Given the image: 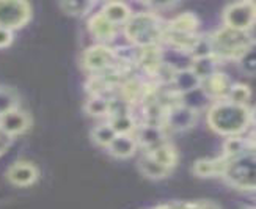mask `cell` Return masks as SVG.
I'll use <instances>...</instances> for the list:
<instances>
[{"instance_id": "obj_1", "label": "cell", "mask_w": 256, "mask_h": 209, "mask_svg": "<svg viewBox=\"0 0 256 209\" xmlns=\"http://www.w3.org/2000/svg\"><path fill=\"white\" fill-rule=\"evenodd\" d=\"M208 123L218 134L232 137L250 124V110L246 106H238L224 99L210 107Z\"/></svg>"}, {"instance_id": "obj_2", "label": "cell", "mask_w": 256, "mask_h": 209, "mask_svg": "<svg viewBox=\"0 0 256 209\" xmlns=\"http://www.w3.org/2000/svg\"><path fill=\"white\" fill-rule=\"evenodd\" d=\"M253 42L247 32H238L232 28H222L210 36L212 55L217 58H240V55L247 50Z\"/></svg>"}, {"instance_id": "obj_3", "label": "cell", "mask_w": 256, "mask_h": 209, "mask_svg": "<svg viewBox=\"0 0 256 209\" xmlns=\"http://www.w3.org/2000/svg\"><path fill=\"white\" fill-rule=\"evenodd\" d=\"M224 176L239 189H256V154L246 151L234 159H228Z\"/></svg>"}, {"instance_id": "obj_4", "label": "cell", "mask_w": 256, "mask_h": 209, "mask_svg": "<svg viewBox=\"0 0 256 209\" xmlns=\"http://www.w3.org/2000/svg\"><path fill=\"white\" fill-rule=\"evenodd\" d=\"M126 35L142 46H152L164 35L160 19L151 13H142L134 16L126 26Z\"/></svg>"}, {"instance_id": "obj_5", "label": "cell", "mask_w": 256, "mask_h": 209, "mask_svg": "<svg viewBox=\"0 0 256 209\" xmlns=\"http://www.w3.org/2000/svg\"><path fill=\"white\" fill-rule=\"evenodd\" d=\"M224 20L228 28L238 32H247L256 20V8L253 2L232 4L225 10Z\"/></svg>"}, {"instance_id": "obj_6", "label": "cell", "mask_w": 256, "mask_h": 209, "mask_svg": "<svg viewBox=\"0 0 256 209\" xmlns=\"http://www.w3.org/2000/svg\"><path fill=\"white\" fill-rule=\"evenodd\" d=\"M30 19V5L26 2L0 0V27L13 32Z\"/></svg>"}, {"instance_id": "obj_7", "label": "cell", "mask_w": 256, "mask_h": 209, "mask_svg": "<svg viewBox=\"0 0 256 209\" xmlns=\"http://www.w3.org/2000/svg\"><path fill=\"white\" fill-rule=\"evenodd\" d=\"M30 126V118L26 112L19 108H13L10 112L0 115V132L13 137L26 132Z\"/></svg>"}, {"instance_id": "obj_8", "label": "cell", "mask_w": 256, "mask_h": 209, "mask_svg": "<svg viewBox=\"0 0 256 209\" xmlns=\"http://www.w3.org/2000/svg\"><path fill=\"white\" fill-rule=\"evenodd\" d=\"M196 120V112L182 104L173 106L166 112V124L174 130H184L192 128Z\"/></svg>"}, {"instance_id": "obj_9", "label": "cell", "mask_w": 256, "mask_h": 209, "mask_svg": "<svg viewBox=\"0 0 256 209\" xmlns=\"http://www.w3.org/2000/svg\"><path fill=\"white\" fill-rule=\"evenodd\" d=\"M6 176L16 186H30L38 180V170L30 162H16L8 168Z\"/></svg>"}, {"instance_id": "obj_10", "label": "cell", "mask_w": 256, "mask_h": 209, "mask_svg": "<svg viewBox=\"0 0 256 209\" xmlns=\"http://www.w3.org/2000/svg\"><path fill=\"white\" fill-rule=\"evenodd\" d=\"M231 85L232 84L230 82L228 76L224 72H214L202 82V88L209 98H226Z\"/></svg>"}, {"instance_id": "obj_11", "label": "cell", "mask_w": 256, "mask_h": 209, "mask_svg": "<svg viewBox=\"0 0 256 209\" xmlns=\"http://www.w3.org/2000/svg\"><path fill=\"white\" fill-rule=\"evenodd\" d=\"M228 167L226 158H217V159H202L196 160L194 165V173L202 178H209V176H224Z\"/></svg>"}, {"instance_id": "obj_12", "label": "cell", "mask_w": 256, "mask_h": 209, "mask_svg": "<svg viewBox=\"0 0 256 209\" xmlns=\"http://www.w3.org/2000/svg\"><path fill=\"white\" fill-rule=\"evenodd\" d=\"M112 58H114V55L108 49H106L102 46H96V48H90L85 52L84 63L86 68L98 71V70H102L106 66H108Z\"/></svg>"}, {"instance_id": "obj_13", "label": "cell", "mask_w": 256, "mask_h": 209, "mask_svg": "<svg viewBox=\"0 0 256 209\" xmlns=\"http://www.w3.org/2000/svg\"><path fill=\"white\" fill-rule=\"evenodd\" d=\"M173 84L176 86V92H180L182 94L190 93V92H194V90H196V88L202 86V80L198 79L190 68L176 71V74L173 77Z\"/></svg>"}, {"instance_id": "obj_14", "label": "cell", "mask_w": 256, "mask_h": 209, "mask_svg": "<svg viewBox=\"0 0 256 209\" xmlns=\"http://www.w3.org/2000/svg\"><path fill=\"white\" fill-rule=\"evenodd\" d=\"M148 156L168 170H172L178 162V154H176L174 148L172 145H168V143H160L159 146L151 148Z\"/></svg>"}, {"instance_id": "obj_15", "label": "cell", "mask_w": 256, "mask_h": 209, "mask_svg": "<svg viewBox=\"0 0 256 209\" xmlns=\"http://www.w3.org/2000/svg\"><path fill=\"white\" fill-rule=\"evenodd\" d=\"M217 62L218 58L214 57V55H208V57H200V58H194L192 64H190V70L195 72V76L198 77L200 80H206L208 77H210L217 68Z\"/></svg>"}, {"instance_id": "obj_16", "label": "cell", "mask_w": 256, "mask_h": 209, "mask_svg": "<svg viewBox=\"0 0 256 209\" xmlns=\"http://www.w3.org/2000/svg\"><path fill=\"white\" fill-rule=\"evenodd\" d=\"M108 150L116 158H129L136 151V140L128 134H118L108 145Z\"/></svg>"}, {"instance_id": "obj_17", "label": "cell", "mask_w": 256, "mask_h": 209, "mask_svg": "<svg viewBox=\"0 0 256 209\" xmlns=\"http://www.w3.org/2000/svg\"><path fill=\"white\" fill-rule=\"evenodd\" d=\"M198 27V18L194 13H182L173 19L168 26V32L174 33H194Z\"/></svg>"}, {"instance_id": "obj_18", "label": "cell", "mask_w": 256, "mask_h": 209, "mask_svg": "<svg viewBox=\"0 0 256 209\" xmlns=\"http://www.w3.org/2000/svg\"><path fill=\"white\" fill-rule=\"evenodd\" d=\"M164 138L162 134V129L158 124H148V126H143L138 132V142L142 143L143 146H148V148H156L159 146Z\"/></svg>"}, {"instance_id": "obj_19", "label": "cell", "mask_w": 256, "mask_h": 209, "mask_svg": "<svg viewBox=\"0 0 256 209\" xmlns=\"http://www.w3.org/2000/svg\"><path fill=\"white\" fill-rule=\"evenodd\" d=\"M90 28L93 35L99 40H112L115 35V26L110 20H107L102 14H98L92 19Z\"/></svg>"}, {"instance_id": "obj_20", "label": "cell", "mask_w": 256, "mask_h": 209, "mask_svg": "<svg viewBox=\"0 0 256 209\" xmlns=\"http://www.w3.org/2000/svg\"><path fill=\"white\" fill-rule=\"evenodd\" d=\"M107 20H110L112 24H118V22H124L129 16H130V11L124 4H120V2H110L106 5L104 11L101 13Z\"/></svg>"}, {"instance_id": "obj_21", "label": "cell", "mask_w": 256, "mask_h": 209, "mask_svg": "<svg viewBox=\"0 0 256 209\" xmlns=\"http://www.w3.org/2000/svg\"><path fill=\"white\" fill-rule=\"evenodd\" d=\"M140 170L144 176H148V178H165V176L170 173L168 168H165L164 165L151 159L148 154L140 160Z\"/></svg>"}, {"instance_id": "obj_22", "label": "cell", "mask_w": 256, "mask_h": 209, "mask_svg": "<svg viewBox=\"0 0 256 209\" xmlns=\"http://www.w3.org/2000/svg\"><path fill=\"white\" fill-rule=\"evenodd\" d=\"M250 143L247 140H244L240 137H236V136H232L230 137L226 142H225V145H224V150H225V156L226 159H234L238 156H240V154H244L247 151Z\"/></svg>"}, {"instance_id": "obj_23", "label": "cell", "mask_w": 256, "mask_h": 209, "mask_svg": "<svg viewBox=\"0 0 256 209\" xmlns=\"http://www.w3.org/2000/svg\"><path fill=\"white\" fill-rule=\"evenodd\" d=\"M239 68L250 76H256V41H253L247 50L240 55V58L238 60Z\"/></svg>"}, {"instance_id": "obj_24", "label": "cell", "mask_w": 256, "mask_h": 209, "mask_svg": "<svg viewBox=\"0 0 256 209\" xmlns=\"http://www.w3.org/2000/svg\"><path fill=\"white\" fill-rule=\"evenodd\" d=\"M252 92L247 85L244 84H232L230 92L226 94V99L232 104H238V106H246V102L250 99Z\"/></svg>"}, {"instance_id": "obj_25", "label": "cell", "mask_w": 256, "mask_h": 209, "mask_svg": "<svg viewBox=\"0 0 256 209\" xmlns=\"http://www.w3.org/2000/svg\"><path fill=\"white\" fill-rule=\"evenodd\" d=\"M93 137H94V140L99 143V145L108 146L110 143L114 142V138L116 137V132L112 129V126H110V124H102V126H98L93 130Z\"/></svg>"}, {"instance_id": "obj_26", "label": "cell", "mask_w": 256, "mask_h": 209, "mask_svg": "<svg viewBox=\"0 0 256 209\" xmlns=\"http://www.w3.org/2000/svg\"><path fill=\"white\" fill-rule=\"evenodd\" d=\"M112 129L118 134H128L134 129V120L129 114H123V115H115L112 123H110Z\"/></svg>"}, {"instance_id": "obj_27", "label": "cell", "mask_w": 256, "mask_h": 209, "mask_svg": "<svg viewBox=\"0 0 256 209\" xmlns=\"http://www.w3.org/2000/svg\"><path fill=\"white\" fill-rule=\"evenodd\" d=\"M86 112L90 115H106L107 112H110V102L106 101L104 98L94 96L93 99L86 102Z\"/></svg>"}, {"instance_id": "obj_28", "label": "cell", "mask_w": 256, "mask_h": 209, "mask_svg": "<svg viewBox=\"0 0 256 209\" xmlns=\"http://www.w3.org/2000/svg\"><path fill=\"white\" fill-rule=\"evenodd\" d=\"M16 104H18L16 94L11 90H8V88H0V115L16 108Z\"/></svg>"}, {"instance_id": "obj_29", "label": "cell", "mask_w": 256, "mask_h": 209, "mask_svg": "<svg viewBox=\"0 0 256 209\" xmlns=\"http://www.w3.org/2000/svg\"><path fill=\"white\" fill-rule=\"evenodd\" d=\"M92 5L93 4H90V2H63V4H60V8L68 14L80 16V14H85Z\"/></svg>"}, {"instance_id": "obj_30", "label": "cell", "mask_w": 256, "mask_h": 209, "mask_svg": "<svg viewBox=\"0 0 256 209\" xmlns=\"http://www.w3.org/2000/svg\"><path fill=\"white\" fill-rule=\"evenodd\" d=\"M13 41V32L0 27V48H6Z\"/></svg>"}, {"instance_id": "obj_31", "label": "cell", "mask_w": 256, "mask_h": 209, "mask_svg": "<svg viewBox=\"0 0 256 209\" xmlns=\"http://www.w3.org/2000/svg\"><path fill=\"white\" fill-rule=\"evenodd\" d=\"M10 145H11V137L4 134V132H0V154H4Z\"/></svg>"}, {"instance_id": "obj_32", "label": "cell", "mask_w": 256, "mask_h": 209, "mask_svg": "<svg viewBox=\"0 0 256 209\" xmlns=\"http://www.w3.org/2000/svg\"><path fill=\"white\" fill-rule=\"evenodd\" d=\"M250 123L256 124V107L250 110Z\"/></svg>"}, {"instance_id": "obj_33", "label": "cell", "mask_w": 256, "mask_h": 209, "mask_svg": "<svg viewBox=\"0 0 256 209\" xmlns=\"http://www.w3.org/2000/svg\"><path fill=\"white\" fill-rule=\"evenodd\" d=\"M246 209H256V208H246Z\"/></svg>"}]
</instances>
